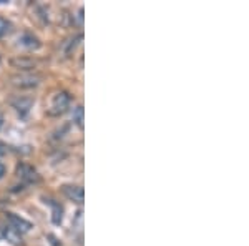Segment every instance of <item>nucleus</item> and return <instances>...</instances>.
Returning a JSON list of instances; mask_svg holds the SVG:
<instances>
[{
  "mask_svg": "<svg viewBox=\"0 0 249 246\" xmlns=\"http://www.w3.org/2000/svg\"><path fill=\"white\" fill-rule=\"evenodd\" d=\"M12 65L14 67H18V68H22V70H27V68H32L35 65L32 60H25V58H22V60H17V58H14L12 60Z\"/></svg>",
  "mask_w": 249,
  "mask_h": 246,
  "instance_id": "7",
  "label": "nucleus"
},
{
  "mask_svg": "<svg viewBox=\"0 0 249 246\" xmlns=\"http://www.w3.org/2000/svg\"><path fill=\"white\" fill-rule=\"evenodd\" d=\"M3 153H5V150H3V147L0 145V155H3Z\"/></svg>",
  "mask_w": 249,
  "mask_h": 246,
  "instance_id": "12",
  "label": "nucleus"
},
{
  "mask_svg": "<svg viewBox=\"0 0 249 246\" xmlns=\"http://www.w3.org/2000/svg\"><path fill=\"white\" fill-rule=\"evenodd\" d=\"M18 43L22 47H27V48H38V40L30 34H23L22 37H18Z\"/></svg>",
  "mask_w": 249,
  "mask_h": 246,
  "instance_id": "5",
  "label": "nucleus"
},
{
  "mask_svg": "<svg viewBox=\"0 0 249 246\" xmlns=\"http://www.w3.org/2000/svg\"><path fill=\"white\" fill-rule=\"evenodd\" d=\"M12 83L20 88H32V87H37L40 83V76L34 74H20L12 76Z\"/></svg>",
  "mask_w": 249,
  "mask_h": 246,
  "instance_id": "1",
  "label": "nucleus"
},
{
  "mask_svg": "<svg viewBox=\"0 0 249 246\" xmlns=\"http://www.w3.org/2000/svg\"><path fill=\"white\" fill-rule=\"evenodd\" d=\"M52 207H53V223L60 225V221H62V207L57 203H52Z\"/></svg>",
  "mask_w": 249,
  "mask_h": 246,
  "instance_id": "9",
  "label": "nucleus"
},
{
  "mask_svg": "<svg viewBox=\"0 0 249 246\" xmlns=\"http://www.w3.org/2000/svg\"><path fill=\"white\" fill-rule=\"evenodd\" d=\"M0 125H2V118H0Z\"/></svg>",
  "mask_w": 249,
  "mask_h": 246,
  "instance_id": "13",
  "label": "nucleus"
},
{
  "mask_svg": "<svg viewBox=\"0 0 249 246\" xmlns=\"http://www.w3.org/2000/svg\"><path fill=\"white\" fill-rule=\"evenodd\" d=\"M73 122L77 123L80 128H83V107L82 105H78V107L73 110Z\"/></svg>",
  "mask_w": 249,
  "mask_h": 246,
  "instance_id": "8",
  "label": "nucleus"
},
{
  "mask_svg": "<svg viewBox=\"0 0 249 246\" xmlns=\"http://www.w3.org/2000/svg\"><path fill=\"white\" fill-rule=\"evenodd\" d=\"M68 105H70V96L65 92H60L53 96V100H52V105H50V114L52 115H58V114H63V112L68 108Z\"/></svg>",
  "mask_w": 249,
  "mask_h": 246,
  "instance_id": "2",
  "label": "nucleus"
},
{
  "mask_svg": "<svg viewBox=\"0 0 249 246\" xmlns=\"http://www.w3.org/2000/svg\"><path fill=\"white\" fill-rule=\"evenodd\" d=\"M63 193L75 203H83V198H85V193H83L82 187H71V185H67L63 187Z\"/></svg>",
  "mask_w": 249,
  "mask_h": 246,
  "instance_id": "4",
  "label": "nucleus"
},
{
  "mask_svg": "<svg viewBox=\"0 0 249 246\" xmlns=\"http://www.w3.org/2000/svg\"><path fill=\"white\" fill-rule=\"evenodd\" d=\"M3 173H5V167H3V165H2V163H0V176H2V175H3Z\"/></svg>",
  "mask_w": 249,
  "mask_h": 246,
  "instance_id": "11",
  "label": "nucleus"
},
{
  "mask_svg": "<svg viewBox=\"0 0 249 246\" xmlns=\"http://www.w3.org/2000/svg\"><path fill=\"white\" fill-rule=\"evenodd\" d=\"M3 236H5L9 241H12L14 245H18L20 243V233L17 231V229L12 228V227L3 228Z\"/></svg>",
  "mask_w": 249,
  "mask_h": 246,
  "instance_id": "6",
  "label": "nucleus"
},
{
  "mask_svg": "<svg viewBox=\"0 0 249 246\" xmlns=\"http://www.w3.org/2000/svg\"><path fill=\"white\" fill-rule=\"evenodd\" d=\"M9 29H10V23L7 22L5 19H2L0 17V37H3V35L9 32Z\"/></svg>",
  "mask_w": 249,
  "mask_h": 246,
  "instance_id": "10",
  "label": "nucleus"
},
{
  "mask_svg": "<svg viewBox=\"0 0 249 246\" xmlns=\"http://www.w3.org/2000/svg\"><path fill=\"white\" fill-rule=\"evenodd\" d=\"M9 221H10V227L14 229H17L18 233H27V231H30V228H32V225L29 221H25L23 218L14 215V213H9Z\"/></svg>",
  "mask_w": 249,
  "mask_h": 246,
  "instance_id": "3",
  "label": "nucleus"
}]
</instances>
